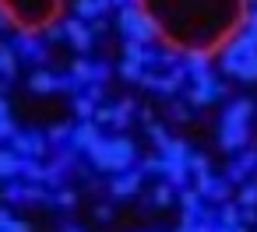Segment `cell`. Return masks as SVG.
<instances>
[{
	"instance_id": "1",
	"label": "cell",
	"mask_w": 257,
	"mask_h": 232,
	"mask_svg": "<svg viewBox=\"0 0 257 232\" xmlns=\"http://www.w3.org/2000/svg\"><path fill=\"white\" fill-rule=\"evenodd\" d=\"M159 25V39L176 53H215L246 25V0H141Z\"/></svg>"
},
{
	"instance_id": "2",
	"label": "cell",
	"mask_w": 257,
	"mask_h": 232,
	"mask_svg": "<svg viewBox=\"0 0 257 232\" xmlns=\"http://www.w3.org/2000/svg\"><path fill=\"white\" fill-rule=\"evenodd\" d=\"M0 8L11 15V22L18 29H25L29 36H39L46 25L57 22L60 0H0Z\"/></svg>"
},
{
	"instance_id": "3",
	"label": "cell",
	"mask_w": 257,
	"mask_h": 232,
	"mask_svg": "<svg viewBox=\"0 0 257 232\" xmlns=\"http://www.w3.org/2000/svg\"><path fill=\"white\" fill-rule=\"evenodd\" d=\"M222 71L236 81H250L257 85V39L250 32H239L236 39L225 43L222 50Z\"/></svg>"
},
{
	"instance_id": "4",
	"label": "cell",
	"mask_w": 257,
	"mask_h": 232,
	"mask_svg": "<svg viewBox=\"0 0 257 232\" xmlns=\"http://www.w3.org/2000/svg\"><path fill=\"white\" fill-rule=\"evenodd\" d=\"M138 158V148L131 137H102L92 151H88V162L99 169V172H123L131 169Z\"/></svg>"
},
{
	"instance_id": "5",
	"label": "cell",
	"mask_w": 257,
	"mask_h": 232,
	"mask_svg": "<svg viewBox=\"0 0 257 232\" xmlns=\"http://www.w3.org/2000/svg\"><path fill=\"white\" fill-rule=\"evenodd\" d=\"M116 29L123 32V39H134V43H141V46H152V43L159 39V25L152 22V15H148L141 4H127V8H120V15H116Z\"/></svg>"
},
{
	"instance_id": "6",
	"label": "cell",
	"mask_w": 257,
	"mask_h": 232,
	"mask_svg": "<svg viewBox=\"0 0 257 232\" xmlns=\"http://www.w3.org/2000/svg\"><path fill=\"white\" fill-rule=\"evenodd\" d=\"M225 85L211 74V71H204V74H197V78H190V88H187V102L190 106H211L215 99H225Z\"/></svg>"
},
{
	"instance_id": "7",
	"label": "cell",
	"mask_w": 257,
	"mask_h": 232,
	"mask_svg": "<svg viewBox=\"0 0 257 232\" xmlns=\"http://www.w3.org/2000/svg\"><path fill=\"white\" fill-rule=\"evenodd\" d=\"M250 144V123H236V120H225L218 123V148L222 151H243Z\"/></svg>"
},
{
	"instance_id": "8",
	"label": "cell",
	"mask_w": 257,
	"mask_h": 232,
	"mask_svg": "<svg viewBox=\"0 0 257 232\" xmlns=\"http://www.w3.org/2000/svg\"><path fill=\"white\" fill-rule=\"evenodd\" d=\"M50 137L46 134H36V130H29V134H15L11 137V151H18L22 158H43L46 151H50V144H46Z\"/></svg>"
},
{
	"instance_id": "9",
	"label": "cell",
	"mask_w": 257,
	"mask_h": 232,
	"mask_svg": "<svg viewBox=\"0 0 257 232\" xmlns=\"http://www.w3.org/2000/svg\"><path fill=\"white\" fill-rule=\"evenodd\" d=\"M99 141H102V130H99V123H95V120H81V123H74L67 148H74V151H85V155H88V151H92Z\"/></svg>"
},
{
	"instance_id": "10",
	"label": "cell",
	"mask_w": 257,
	"mask_h": 232,
	"mask_svg": "<svg viewBox=\"0 0 257 232\" xmlns=\"http://www.w3.org/2000/svg\"><path fill=\"white\" fill-rule=\"evenodd\" d=\"M64 32H67V43H71L78 53H88V50H92V43H95L92 25H88V22H81V18H67V22H64Z\"/></svg>"
},
{
	"instance_id": "11",
	"label": "cell",
	"mask_w": 257,
	"mask_h": 232,
	"mask_svg": "<svg viewBox=\"0 0 257 232\" xmlns=\"http://www.w3.org/2000/svg\"><path fill=\"white\" fill-rule=\"evenodd\" d=\"M141 179H145V172L123 169V172H116V176L109 179V190H113V197H134V193L141 190Z\"/></svg>"
},
{
	"instance_id": "12",
	"label": "cell",
	"mask_w": 257,
	"mask_h": 232,
	"mask_svg": "<svg viewBox=\"0 0 257 232\" xmlns=\"http://www.w3.org/2000/svg\"><path fill=\"white\" fill-rule=\"evenodd\" d=\"M29 88H32L36 95H50V92H60V78H57V74H50L46 67H39V71L29 78Z\"/></svg>"
},
{
	"instance_id": "13",
	"label": "cell",
	"mask_w": 257,
	"mask_h": 232,
	"mask_svg": "<svg viewBox=\"0 0 257 232\" xmlns=\"http://www.w3.org/2000/svg\"><path fill=\"white\" fill-rule=\"evenodd\" d=\"M11 50L15 53H22V57H32L36 64H43V46L36 43V36H29V32H22V36H15V43H11Z\"/></svg>"
},
{
	"instance_id": "14",
	"label": "cell",
	"mask_w": 257,
	"mask_h": 232,
	"mask_svg": "<svg viewBox=\"0 0 257 232\" xmlns=\"http://www.w3.org/2000/svg\"><path fill=\"white\" fill-rule=\"evenodd\" d=\"M183 71H187L190 78H197V74L211 71V53H201V50H190V53H183Z\"/></svg>"
},
{
	"instance_id": "15",
	"label": "cell",
	"mask_w": 257,
	"mask_h": 232,
	"mask_svg": "<svg viewBox=\"0 0 257 232\" xmlns=\"http://www.w3.org/2000/svg\"><path fill=\"white\" fill-rule=\"evenodd\" d=\"M22 176V155L11 148H0V179H15Z\"/></svg>"
},
{
	"instance_id": "16",
	"label": "cell",
	"mask_w": 257,
	"mask_h": 232,
	"mask_svg": "<svg viewBox=\"0 0 257 232\" xmlns=\"http://www.w3.org/2000/svg\"><path fill=\"white\" fill-rule=\"evenodd\" d=\"M166 162H173V165H187V158H190V148H187V141H176V137H169V144L159 151Z\"/></svg>"
},
{
	"instance_id": "17",
	"label": "cell",
	"mask_w": 257,
	"mask_h": 232,
	"mask_svg": "<svg viewBox=\"0 0 257 232\" xmlns=\"http://www.w3.org/2000/svg\"><path fill=\"white\" fill-rule=\"evenodd\" d=\"M106 11H102V4L99 0H74V18H81V22H95V18H102Z\"/></svg>"
},
{
	"instance_id": "18",
	"label": "cell",
	"mask_w": 257,
	"mask_h": 232,
	"mask_svg": "<svg viewBox=\"0 0 257 232\" xmlns=\"http://www.w3.org/2000/svg\"><path fill=\"white\" fill-rule=\"evenodd\" d=\"M180 207H183L187 214H194V218H197V211L204 207V197H201L194 186H183V190H180Z\"/></svg>"
},
{
	"instance_id": "19",
	"label": "cell",
	"mask_w": 257,
	"mask_h": 232,
	"mask_svg": "<svg viewBox=\"0 0 257 232\" xmlns=\"http://www.w3.org/2000/svg\"><path fill=\"white\" fill-rule=\"evenodd\" d=\"M0 74H4V78H15L18 74V53L11 50V43L0 46Z\"/></svg>"
},
{
	"instance_id": "20",
	"label": "cell",
	"mask_w": 257,
	"mask_h": 232,
	"mask_svg": "<svg viewBox=\"0 0 257 232\" xmlns=\"http://www.w3.org/2000/svg\"><path fill=\"white\" fill-rule=\"evenodd\" d=\"M22 176L29 183H46V165L39 158H22Z\"/></svg>"
},
{
	"instance_id": "21",
	"label": "cell",
	"mask_w": 257,
	"mask_h": 232,
	"mask_svg": "<svg viewBox=\"0 0 257 232\" xmlns=\"http://www.w3.org/2000/svg\"><path fill=\"white\" fill-rule=\"evenodd\" d=\"M236 204H239V207H257V172H253V179H246V183L239 186Z\"/></svg>"
},
{
	"instance_id": "22",
	"label": "cell",
	"mask_w": 257,
	"mask_h": 232,
	"mask_svg": "<svg viewBox=\"0 0 257 232\" xmlns=\"http://www.w3.org/2000/svg\"><path fill=\"white\" fill-rule=\"evenodd\" d=\"M74 116H78V123H81V120H92V116H95V102H92V99H88L85 92H78V95H74Z\"/></svg>"
},
{
	"instance_id": "23",
	"label": "cell",
	"mask_w": 257,
	"mask_h": 232,
	"mask_svg": "<svg viewBox=\"0 0 257 232\" xmlns=\"http://www.w3.org/2000/svg\"><path fill=\"white\" fill-rule=\"evenodd\" d=\"M113 109H116V116H113V127H116V130H123V127H131V113H134V99H123V102H116Z\"/></svg>"
},
{
	"instance_id": "24",
	"label": "cell",
	"mask_w": 257,
	"mask_h": 232,
	"mask_svg": "<svg viewBox=\"0 0 257 232\" xmlns=\"http://www.w3.org/2000/svg\"><path fill=\"white\" fill-rule=\"evenodd\" d=\"M120 78L141 85V78H145V64H138V60H123V64H120Z\"/></svg>"
},
{
	"instance_id": "25",
	"label": "cell",
	"mask_w": 257,
	"mask_h": 232,
	"mask_svg": "<svg viewBox=\"0 0 257 232\" xmlns=\"http://www.w3.org/2000/svg\"><path fill=\"white\" fill-rule=\"evenodd\" d=\"M187 169H190L194 176H208V172H211V162H208V155H201V151H190V158H187Z\"/></svg>"
},
{
	"instance_id": "26",
	"label": "cell",
	"mask_w": 257,
	"mask_h": 232,
	"mask_svg": "<svg viewBox=\"0 0 257 232\" xmlns=\"http://www.w3.org/2000/svg\"><path fill=\"white\" fill-rule=\"evenodd\" d=\"M145 57H148V46H141V43H134V39H123V60L145 64Z\"/></svg>"
},
{
	"instance_id": "27",
	"label": "cell",
	"mask_w": 257,
	"mask_h": 232,
	"mask_svg": "<svg viewBox=\"0 0 257 232\" xmlns=\"http://www.w3.org/2000/svg\"><path fill=\"white\" fill-rule=\"evenodd\" d=\"M22 200H29V204H46V200H50V190H43V186H36V183H32V186L25 183V186H22Z\"/></svg>"
},
{
	"instance_id": "28",
	"label": "cell",
	"mask_w": 257,
	"mask_h": 232,
	"mask_svg": "<svg viewBox=\"0 0 257 232\" xmlns=\"http://www.w3.org/2000/svg\"><path fill=\"white\" fill-rule=\"evenodd\" d=\"M236 221H239V204H232V200L218 204V225H236Z\"/></svg>"
},
{
	"instance_id": "29",
	"label": "cell",
	"mask_w": 257,
	"mask_h": 232,
	"mask_svg": "<svg viewBox=\"0 0 257 232\" xmlns=\"http://www.w3.org/2000/svg\"><path fill=\"white\" fill-rule=\"evenodd\" d=\"M152 204H155V207H169V204H173V186H169V183H159V186L152 190Z\"/></svg>"
},
{
	"instance_id": "30",
	"label": "cell",
	"mask_w": 257,
	"mask_h": 232,
	"mask_svg": "<svg viewBox=\"0 0 257 232\" xmlns=\"http://www.w3.org/2000/svg\"><path fill=\"white\" fill-rule=\"evenodd\" d=\"M246 172H250V169H246V165H243V162L236 158V162H229V169H225V179H229V183H239V186H243V183H246Z\"/></svg>"
},
{
	"instance_id": "31",
	"label": "cell",
	"mask_w": 257,
	"mask_h": 232,
	"mask_svg": "<svg viewBox=\"0 0 257 232\" xmlns=\"http://www.w3.org/2000/svg\"><path fill=\"white\" fill-rule=\"evenodd\" d=\"M71 130H74V123H60V127H50V144H64V141H71Z\"/></svg>"
},
{
	"instance_id": "32",
	"label": "cell",
	"mask_w": 257,
	"mask_h": 232,
	"mask_svg": "<svg viewBox=\"0 0 257 232\" xmlns=\"http://www.w3.org/2000/svg\"><path fill=\"white\" fill-rule=\"evenodd\" d=\"M39 36H43L46 43H64V39H67V32H64V25H60V22H53V25H46V29L39 32Z\"/></svg>"
},
{
	"instance_id": "33",
	"label": "cell",
	"mask_w": 257,
	"mask_h": 232,
	"mask_svg": "<svg viewBox=\"0 0 257 232\" xmlns=\"http://www.w3.org/2000/svg\"><path fill=\"white\" fill-rule=\"evenodd\" d=\"M148 137L155 141V148H159V151L169 144V134H166V127H159V123H148Z\"/></svg>"
},
{
	"instance_id": "34",
	"label": "cell",
	"mask_w": 257,
	"mask_h": 232,
	"mask_svg": "<svg viewBox=\"0 0 257 232\" xmlns=\"http://www.w3.org/2000/svg\"><path fill=\"white\" fill-rule=\"evenodd\" d=\"M113 116H116V109H113V106H95V116H92V120L102 127V123H113Z\"/></svg>"
},
{
	"instance_id": "35",
	"label": "cell",
	"mask_w": 257,
	"mask_h": 232,
	"mask_svg": "<svg viewBox=\"0 0 257 232\" xmlns=\"http://www.w3.org/2000/svg\"><path fill=\"white\" fill-rule=\"evenodd\" d=\"M15 134H18L15 120H11V116H0V141H11Z\"/></svg>"
},
{
	"instance_id": "36",
	"label": "cell",
	"mask_w": 257,
	"mask_h": 232,
	"mask_svg": "<svg viewBox=\"0 0 257 232\" xmlns=\"http://www.w3.org/2000/svg\"><path fill=\"white\" fill-rule=\"evenodd\" d=\"M173 120L176 123H187L190 120V102H173Z\"/></svg>"
},
{
	"instance_id": "37",
	"label": "cell",
	"mask_w": 257,
	"mask_h": 232,
	"mask_svg": "<svg viewBox=\"0 0 257 232\" xmlns=\"http://www.w3.org/2000/svg\"><path fill=\"white\" fill-rule=\"evenodd\" d=\"M162 165H166V162H162V155H152V158H145V162H141V172H159V176H162Z\"/></svg>"
},
{
	"instance_id": "38",
	"label": "cell",
	"mask_w": 257,
	"mask_h": 232,
	"mask_svg": "<svg viewBox=\"0 0 257 232\" xmlns=\"http://www.w3.org/2000/svg\"><path fill=\"white\" fill-rule=\"evenodd\" d=\"M22 186H25V183H15V179H8V190H4V200H18V197H22Z\"/></svg>"
},
{
	"instance_id": "39",
	"label": "cell",
	"mask_w": 257,
	"mask_h": 232,
	"mask_svg": "<svg viewBox=\"0 0 257 232\" xmlns=\"http://www.w3.org/2000/svg\"><path fill=\"white\" fill-rule=\"evenodd\" d=\"M57 204H60V207H74V204H78L74 190H60V193H57Z\"/></svg>"
},
{
	"instance_id": "40",
	"label": "cell",
	"mask_w": 257,
	"mask_h": 232,
	"mask_svg": "<svg viewBox=\"0 0 257 232\" xmlns=\"http://www.w3.org/2000/svg\"><path fill=\"white\" fill-rule=\"evenodd\" d=\"M4 232H32V225H29V221H25V218H11V221H8V228H4Z\"/></svg>"
},
{
	"instance_id": "41",
	"label": "cell",
	"mask_w": 257,
	"mask_h": 232,
	"mask_svg": "<svg viewBox=\"0 0 257 232\" xmlns=\"http://www.w3.org/2000/svg\"><path fill=\"white\" fill-rule=\"evenodd\" d=\"M85 95H88L95 106H102V85H85Z\"/></svg>"
},
{
	"instance_id": "42",
	"label": "cell",
	"mask_w": 257,
	"mask_h": 232,
	"mask_svg": "<svg viewBox=\"0 0 257 232\" xmlns=\"http://www.w3.org/2000/svg\"><path fill=\"white\" fill-rule=\"evenodd\" d=\"M239 221L243 225H253L257 221V207H239Z\"/></svg>"
},
{
	"instance_id": "43",
	"label": "cell",
	"mask_w": 257,
	"mask_h": 232,
	"mask_svg": "<svg viewBox=\"0 0 257 232\" xmlns=\"http://www.w3.org/2000/svg\"><path fill=\"white\" fill-rule=\"evenodd\" d=\"M95 218H99V221H109V218H113V211H109L106 204H99V207H95Z\"/></svg>"
},
{
	"instance_id": "44",
	"label": "cell",
	"mask_w": 257,
	"mask_h": 232,
	"mask_svg": "<svg viewBox=\"0 0 257 232\" xmlns=\"http://www.w3.org/2000/svg\"><path fill=\"white\" fill-rule=\"evenodd\" d=\"M11 25H15V22H11V15H8V11H4V8H0V32H8V29H11Z\"/></svg>"
},
{
	"instance_id": "45",
	"label": "cell",
	"mask_w": 257,
	"mask_h": 232,
	"mask_svg": "<svg viewBox=\"0 0 257 232\" xmlns=\"http://www.w3.org/2000/svg\"><path fill=\"white\" fill-rule=\"evenodd\" d=\"M215 232H246V225H243V221H236V225H218Z\"/></svg>"
},
{
	"instance_id": "46",
	"label": "cell",
	"mask_w": 257,
	"mask_h": 232,
	"mask_svg": "<svg viewBox=\"0 0 257 232\" xmlns=\"http://www.w3.org/2000/svg\"><path fill=\"white\" fill-rule=\"evenodd\" d=\"M8 221H11V211H8V207H0V232L8 228Z\"/></svg>"
},
{
	"instance_id": "47",
	"label": "cell",
	"mask_w": 257,
	"mask_h": 232,
	"mask_svg": "<svg viewBox=\"0 0 257 232\" xmlns=\"http://www.w3.org/2000/svg\"><path fill=\"white\" fill-rule=\"evenodd\" d=\"M60 232H81V228H78V225H64Z\"/></svg>"
}]
</instances>
